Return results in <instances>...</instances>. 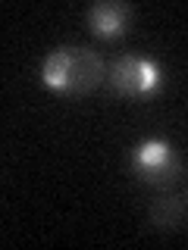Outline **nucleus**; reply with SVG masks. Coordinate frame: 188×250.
Here are the masks:
<instances>
[{
	"mask_svg": "<svg viewBox=\"0 0 188 250\" xmlns=\"http://www.w3.org/2000/svg\"><path fill=\"white\" fill-rule=\"evenodd\" d=\"M104 72H107L104 60L91 47H57L41 62L44 88L63 94V97H82V94L94 91Z\"/></svg>",
	"mask_w": 188,
	"mask_h": 250,
	"instance_id": "f257e3e1",
	"label": "nucleus"
},
{
	"mask_svg": "<svg viewBox=\"0 0 188 250\" xmlns=\"http://www.w3.org/2000/svg\"><path fill=\"white\" fill-rule=\"evenodd\" d=\"M129 169L135 172L138 182L154 185V188H172L182 175V160L172 150L169 141L163 138H147L135 144V150L129 156Z\"/></svg>",
	"mask_w": 188,
	"mask_h": 250,
	"instance_id": "f03ea898",
	"label": "nucleus"
},
{
	"mask_svg": "<svg viewBox=\"0 0 188 250\" xmlns=\"http://www.w3.org/2000/svg\"><path fill=\"white\" fill-rule=\"evenodd\" d=\"M110 84L129 100L157 97L163 88V66L151 57H119L110 66Z\"/></svg>",
	"mask_w": 188,
	"mask_h": 250,
	"instance_id": "7ed1b4c3",
	"label": "nucleus"
},
{
	"mask_svg": "<svg viewBox=\"0 0 188 250\" xmlns=\"http://www.w3.org/2000/svg\"><path fill=\"white\" fill-rule=\"evenodd\" d=\"M88 25L97 38L116 41L132 28V6L125 3H94L88 10Z\"/></svg>",
	"mask_w": 188,
	"mask_h": 250,
	"instance_id": "20e7f679",
	"label": "nucleus"
},
{
	"mask_svg": "<svg viewBox=\"0 0 188 250\" xmlns=\"http://www.w3.org/2000/svg\"><path fill=\"white\" fill-rule=\"evenodd\" d=\"M151 225L157 231H182L185 229V197L166 194L151 203Z\"/></svg>",
	"mask_w": 188,
	"mask_h": 250,
	"instance_id": "39448f33",
	"label": "nucleus"
}]
</instances>
